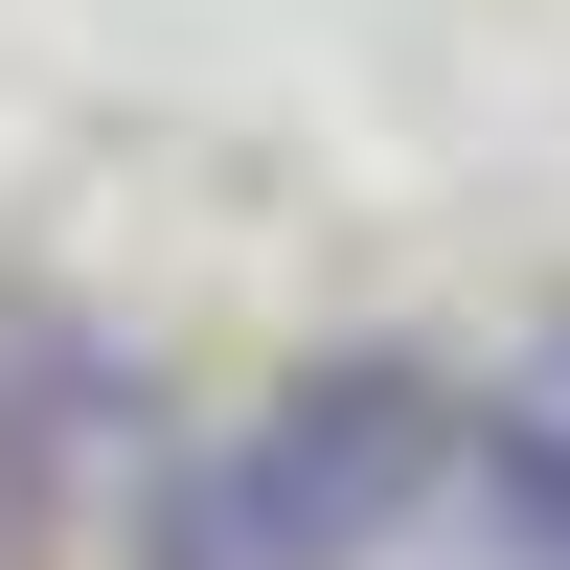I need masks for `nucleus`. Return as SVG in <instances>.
Listing matches in <instances>:
<instances>
[{
	"mask_svg": "<svg viewBox=\"0 0 570 570\" xmlns=\"http://www.w3.org/2000/svg\"><path fill=\"white\" fill-rule=\"evenodd\" d=\"M434 434H456V365L343 343V365H297L274 411H228V434L160 456L137 570H389L411 502H434Z\"/></svg>",
	"mask_w": 570,
	"mask_h": 570,
	"instance_id": "nucleus-1",
	"label": "nucleus"
},
{
	"mask_svg": "<svg viewBox=\"0 0 570 570\" xmlns=\"http://www.w3.org/2000/svg\"><path fill=\"white\" fill-rule=\"evenodd\" d=\"M411 525H456V570H570V411H525V389H456L434 502H411Z\"/></svg>",
	"mask_w": 570,
	"mask_h": 570,
	"instance_id": "nucleus-2",
	"label": "nucleus"
},
{
	"mask_svg": "<svg viewBox=\"0 0 570 570\" xmlns=\"http://www.w3.org/2000/svg\"><path fill=\"white\" fill-rule=\"evenodd\" d=\"M525 411H570V320H548V365H525Z\"/></svg>",
	"mask_w": 570,
	"mask_h": 570,
	"instance_id": "nucleus-3",
	"label": "nucleus"
},
{
	"mask_svg": "<svg viewBox=\"0 0 570 570\" xmlns=\"http://www.w3.org/2000/svg\"><path fill=\"white\" fill-rule=\"evenodd\" d=\"M0 548H23V525H0Z\"/></svg>",
	"mask_w": 570,
	"mask_h": 570,
	"instance_id": "nucleus-4",
	"label": "nucleus"
}]
</instances>
